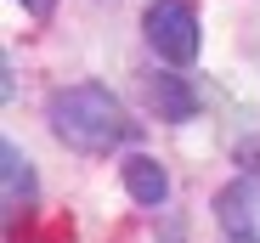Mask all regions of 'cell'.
Listing matches in <instances>:
<instances>
[{
    "mask_svg": "<svg viewBox=\"0 0 260 243\" xmlns=\"http://www.w3.org/2000/svg\"><path fill=\"white\" fill-rule=\"evenodd\" d=\"M46 125L57 130V142H68L74 153H113L136 136L130 125V113L119 108V96L96 79H85V85H62L51 91L46 102Z\"/></svg>",
    "mask_w": 260,
    "mask_h": 243,
    "instance_id": "cell-1",
    "label": "cell"
},
{
    "mask_svg": "<svg viewBox=\"0 0 260 243\" xmlns=\"http://www.w3.org/2000/svg\"><path fill=\"white\" fill-rule=\"evenodd\" d=\"M142 34H147V46L164 62L187 68L198 57V12H192V0H153L142 12Z\"/></svg>",
    "mask_w": 260,
    "mask_h": 243,
    "instance_id": "cell-2",
    "label": "cell"
},
{
    "mask_svg": "<svg viewBox=\"0 0 260 243\" xmlns=\"http://www.w3.org/2000/svg\"><path fill=\"white\" fill-rule=\"evenodd\" d=\"M215 221L232 243H260V176H238L215 192Z\"/></svg>",
    "mask_w": 260,
    "mask_h": 243,
    "instance_id": "cell-3",
    "label": "cell"
},
{
    "mask_svg": "<svg viewBox=\"0 0 260 243\" xmlns=\"http://www.w3.org/2000/svg\"><path fill=\"white\" fill-rule=\"evenodd\" d=\"M119 176H124V192L136 198V204H147V210H158L164 198H170V176H164L158 158H147V153H130Z\"/></svg>",
    "mask_w": 260,
    "mask_h": 243,
    "instance_id": "cell-4",
    "label": "cell"
},
{
    "mask_svg": "<svg viewBox=\"0 0 260 243\" xmlns=\"http://www.w3.org/2000/svg\"><path fill=\"white\" fill-rule=\"evenodd\" d=\"M0 164H6V215H17L23 204H34V164L23 158L17 142L0 147Z\"/></svg>",
    "mask_w": 260,
    "mask_h": 243,
    "instance_id": "cell-5",
    "label": "cell"
},
{
    "mask_svg": "<svg viewBox=\"0 0 260 243\" xmlns=\"http://www.w3.org/2000/svg\"><path fill=\"white\" fill-rule=\"evenodd\" d=\"M153 108H158V119H176V125H181V119L198 113V96H192V85L181 74H158L153 79Z\"/></svg>",
    "mask_w": 260,
    "mask_h": 243,
    "instance_id": "cell-6",
    "label": "cell"
},
{
    "mask_svg": "<svg viewBox=\"0 0 260 243\" xmlns=\"http://www.w3.org/2000/svg\"><path fill=\"white\" fill-rule=\"evenodd\" d=\"M17 6H23L28 17H51V12H57V0H17Z\"/></svg>",
    "mask_w": 260,
    "mask_h": 243,
    "instance_id": "cell-7",
    "label": "cell"
}]
</instances>
